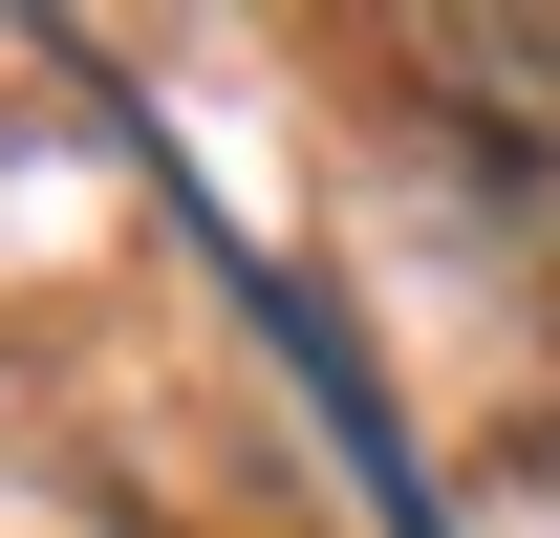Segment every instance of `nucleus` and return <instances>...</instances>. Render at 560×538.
Segmentation results:
<instances>
[]
</instances>
